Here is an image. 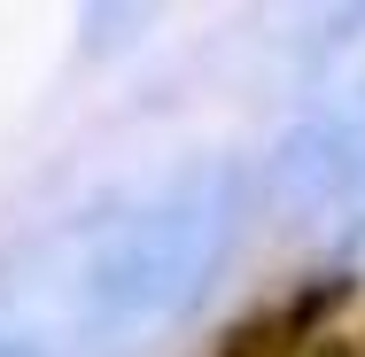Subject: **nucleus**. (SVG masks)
Listing matches in <instances>:
<instances>
[{"instance_id":"nucleus-1","label":"nucleus","mask_w":365,"mask_h":357,"mask_svg":"<svg viewBox=\"0 0 365 357\" xmlns=\"http://www.w3.org/2000/svg\"><path fill=\"white\" fill-rule=\"evenodd\" d=\"M249 210V179L225 155H195L179 171H163L155 187L125 195L109 217L86 225L71 272V319L101 357H125L155 342L163 326H179L210 287L225 257L241 241Z\"/></svg>"},{"instance_id":"nucleus-2","label":"nucleus","mask_w":365,"mask_h":357,"mask_svg":"<svg viewBox=\"0 0 365 357\" xmlns=\"http://www.w3.org/2000/svg\"><path fill=\"white\" fill-rule=\"evenodd\" d=\"M0 357H55V350H47L39 334H24V326H8V319H0Z\"/></svg>"}]
</instances>
